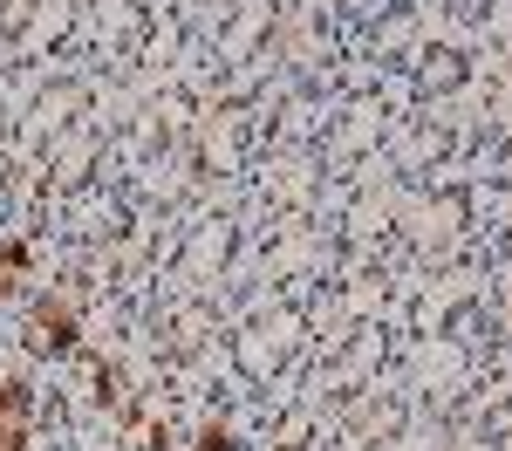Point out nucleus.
<instances>
[{"instance_id":"1","label":"nucleus","mask_w":512,"mask_h":451,"mask_svg":"<svg viewBox=\"0 0 512 451\" xmlns=\"http://www.w3.org/2000/svg\"><path fill=\"white\" fill-rule=\"evenodd\" d=\"M28 335H35V349H69L76 342V294H41Z\"/></svg>"},{"instance_id":"2","label":"nucleus","mask_w":512,"mask_h":451,"mask_svg":"<svg viewBox=\"0 0 512 451\" xmlns=\"http://www.w3.org/2000/svg\"><path fill=\"white\" fill-rule=\"evenodd\" d=\"M21 267H28V240H0V301L21 294Z\"/></svg>"}]
</instances>
